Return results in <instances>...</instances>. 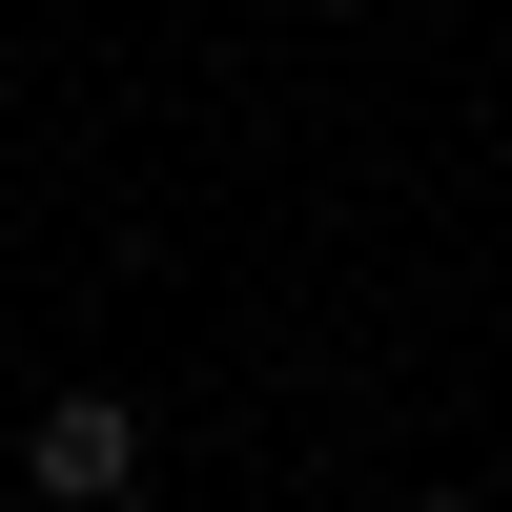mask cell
I'll return each mask as SVG.
<instances>
[{
	"mask_svg": "<svg viewBox=\"0 0 512 512\" xmlns=\"http://www.w3.org/2000/svg\"><path fill=\"white\" fill-rule=\"evenodd\" d=\"M144 390H41V431H21V472H41V512H123L144 492Z\"/></svg>",
	"mask_w": 512,
	"mask_h": 512,
	"instance_id": "6da1fadb",
	"label": "cell"
},
{
	"mask_svg": "<svg viewBox=\"0 0 512 512\" xmlns=\"http://www.w3.org/2000/svg\"><path fill=\"white\" fill-rule=\"evenodd\" d=\"M410 512H472V492H410Z\"/></svg>",
	"mask_w": 512,
	"mask_h": 512,
	"instance_id": "7a4b0ae2",
	"label": "cell"
}]
</instances>
